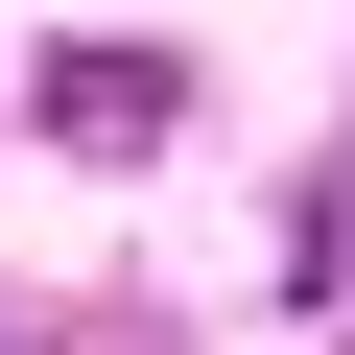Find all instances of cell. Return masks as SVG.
I'll return each instance as SVG.
<instances>
[{"label":"cell","mask_w":355,"mask_h":355,"mask_svg":"<svg viewBox=\"0 0 355 355\" xmlns=\"http://www.w3.org/2000/svg\"><path fill=\"white\" fill-rule=\"evenodd\" d=\"M24 95H48V142H95V166H142V142H166V95H190V71H166V48H48Z\"/></svg>","instance_id":"obj_1"}]
</instances>
